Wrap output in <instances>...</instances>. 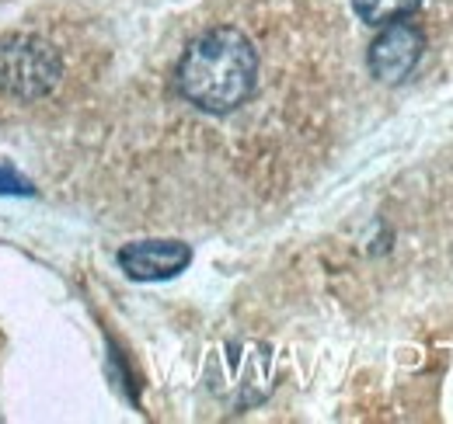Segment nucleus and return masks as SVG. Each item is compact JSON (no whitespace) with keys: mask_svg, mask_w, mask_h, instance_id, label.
Here are the masks:
<instances>
[{"mask_svg":"<svg viewBox=\"0 0 453 424\" xmlns=\"http://www.w3.org/2000/svg\"><path fill=\"white\" fill-rule=\"evenodd\" d=\"M258 53L237 28H210L188 42L174 66L178 95L206 115H230L255 95Z\"/></svg>","mask_w":453,"mask_h":424,"instance_id":"1","label":"nucleus"},{"mask_svg":"<svg viewBox=\"0 0 453 424\" xmlns=\"http://www.w3.org/2000/svg\"><path fill=\"white\" fill-rule=\"evenodd\" d=\"M426 53V35L411 25V21H391V25H380L377 39L370 42V73L384 84H401L415 73V66L422 63Z\"/></svg>","mask_w":453,"mask_h":424,"instance_id":"2","label":"nucleus"},{"mask_svg":"<svg viewBox=\"0 0 453 424\" xmlns=\"http://www.w3.org/2000/svg\"><path fill=\"white\" fill-rule=\"evenodd\" d=\"M192 265V247L181 240H140L119 251V268L136 282H165Z\"/></svg>","mask_w":453,"mask_h":424,"instance_id":"3","label":"nucleus"},{"mask_svg":"<svg viewBox=\"0 0 453 424\" xmlns=\"http://www.w3.org/2000/svg\"><path fill=\"white\" fill-rule=\"evenodd\" d=\"M422 0H352L356 14L366 21V25H391V21H401L408 18Z\"/></svg>","mask_w":453,"mask_h":424,"instance_id":"4","label":"nucleus"},{"mask_svg":"<svg viewBox=\"0 0 453 424\" xmlns=\"http://www.w3.org/2000/svg\"><path fill=\"white\" fill-rule=\"evenodd\" d=\"M0 195H35V188L21 178V174H14L11 167H0Z\"/></svg>","mask_w":453,"mask_h":424,"instance_id":"5","label":"nucleus"}]
</instances>
